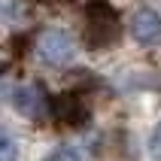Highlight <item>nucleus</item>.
<instances>
[{"instance_id": "f257e3e1", "label": "nucleus", "mask_w": 161, "mask_h": 161, "mask_svg": "<svg viewBox=\"0 0 161 161\" xmlns=\"http://www.w3.org/2000/svg\"><path fill=\"white\" fill-rule=\"evenodd\" d=\"M122 34V18L109 0H88L85 6V43L91 49H107Z\"/></svg>"}, {"instance_id": "f03ea898", "label": "nucleus", "mask_w": 161, "mask_h": 161, "mask_svg": "<svg viewBox=\"0 0 161 161\" xmlns=\"http://www.w3.org/2000/svg\"><path fill=\"white\" fill-rule=\"evenodd\" d=\"M49 109H52L55 122H61L67 128H82L91 119V109L85 103L82 94H73V91H64V94H55L49 100Z\"/></svg>"}, {"instance_id": "7ed1b4c3", "label": "nucleus", "mask_w": 161, "mask_h": 161, "mask_svg": "<svg viewBox=\"0 0 161 161\" xmlns=\"http://www.w3.org/2000/svg\"><path fill=\"white\" fill-rule=\"evenodd\" d=\"M73 40L64 31H46L40 36V43H36V55L43 58L46 64H52V67H61L73 58Z\"/></svg>"}, {"instance_id": "20e7f679", "label": "nucleus", "mask_w": 161, "mask_h": 161, "mask_svg": "<svg viewBox=\"0 0 161 161\" xmlns=\"http://www.w3.org/2000/svg\"><path fill=\"white\" fill-rule=\"evenodd\" d=\"M131 36L143 46L161 43V15L155 9H137L131 18Z\"/></svg>"}, {"instance_id": "39448f33", "label": "nucleus", "mask_w": 161, "mask_h": 161, "mask_svg": "<svg viewBox=\"0 0 161 161\" xmlns=\"http://www.w3.org/2000/svg\"><path fill=\"white\" fill-rule=\"evenodd\" d=\"M12 107L25 119H40L43 116V107H46V97L36 85H18L12 91Z\"/></svg>"}, {"instance_id": "423d86ee", "label": "nucleus", "mask_w": 161, "mask_h": 161, "mask_svg": "<svg viewBox=\"0 0 161 161\" xmlns=\"http://www.w3.org/2000/svg\"><path fill=\"white\" fill-rule=\"evenodd\" d=\"M149 152H152V158L161 161V122H158V128L152 131V137H149Z\"/></svg>"}, {"instance_id": "0eeeda50", "label": "nucleus", "mask_w": 161, "mask_h": 161, "mask_svg": "<svg viewBox=\"0 0 161 161\" xmlns=\"http://www.w3.org/2000/svg\"><path fill=\"white\" fill-rule=\"evenodd\" d=\"M46 161H79V155L76 152H70V149H58L55 155H49Z\"/></svg>"}, {"instance_id": "6e6552de", "label": "nucleus", "mask_w": 161, "mask_h": 161, "mask_svg": "<svg viewBox=\"0 0 161 161\" xmlns=\"http://www.w3.org/2000/svg\"><path fill=\"white\" fill-rule=\"evenodd\" d=\"M0 152H3V161H15V149H12V140L3 134V143H0Z\"/></svg>"}, {"instance_id": "1a4fd4ad", "label": "nucleus", "mask_w": 161, "mask_h": 161, "mask_svg": "<svg viewBox=\"0 0 161 161\" xmlns=\"http://www.w3.org/2000/svg\"><path fill=\"white\" fill-rule=\"evenodd\" d=\"M36 3H67V0H36Z\"/></svg>"}]
</instances>
